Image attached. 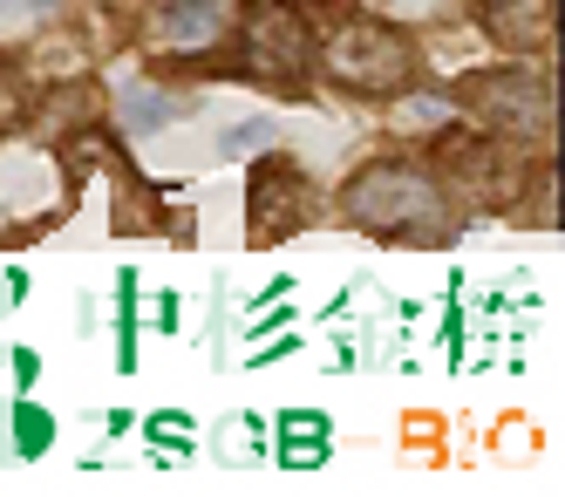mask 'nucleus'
Here are the masks:
<instances>
[{"instance_id":"1","label":"nucleus","mask_w":565,"mask_h":497,"mask_svg":"<svg viewBox=\"0 0 565 497\" xmlns=\"http://www.w3.org/2000/svg\"><path fill=\"white\" fill-rule=\"evenodd\" d=\"M348 219L369 225L375 239H423V245L450 232L443 191L423 171H402V163H375V171H361L348 184Z\"/></svg>"},{"instance_id":"2","label":"nucleus","mask_w":565,"mask_h":497,"mask_svg":"<svg viewBox=\"0 0 565 497\" xmlns=\"http://www.w3.org/2000/svg\"><path fill=\"white\" fill-rule=\"evenodd\" d=\"M328 68H334V82H348V89H361V96H395L402 82H416V49L388 21L361 14V21H348L334 34Z\"/></svg>"},{"instance_id":"3","label":"nucleus","mask_w":565,"mask_h":497,"mask_svg":"<svg viewBox=\"0 0 565 497\" xmlns=\"http://www.w3.org/2000/svg\"><path fill=\"white\" fill-rule=\"evenodd\" d=\"M246 62H253V75L279 82V89H300L307 82V21H300V8H287V0H253Z\"/></svg>"},{"instance_id":"4","label":"nucleus","mask_w":565,"mask_h":497,"mask_svg":"<svg viewBox=\"0 0 565 497\" xmlns=\"http://www.w3.org/2000/svg\"><path fill=\"white\" fill-rule=\"evenodd\" d=\"M463 96L477 103V116H491L498 130H545L552 116V96L539 75H518V68H498V75H470Z\"/></svg>"},{"instance_id":"5","label":"nucleus","mask_w":565,"mask_h":497,"mask_svg":"<svg viewBox=\"0 0 565 497\" xmlns=\"http://www.w3.org/2000/svg\"><path fill=\"white\" fill-rule=\"evenodd\" d=\"M300 204H307V184H300V171H294L287 157H273V163H259V171H253L246 212H253L259 239H279L287 225H300Z\"/></svg>"},{"instance_id":"6","label":"nucleus","mask_w":565,"mask_h":497,"mask_svg":"<svg viewBox=\"0 0 565 497\" xmlns=\"http://www.w3.org/2000/svg\"><path fill=\"white\" fill-rule=\"evenodd\" d=\"M477 14L504 49H545L552 34V0H477Z\"/></svg>"},{"instance_id":"7","label":"nucleus","mask_w":565,"mask_h":497,"mask_svg":"<svg viewBox=\"0 0 565 497\" xmlns=\"http://www.w3.org/2000/svg\"><path fill=\"white\" fill-rule=\"evenodd\" d=\"M164 34L171 41H212V28H218V8L212 0H164Z\"/></svg>"},{"instance_id":"8","label":"nucleus","mask_w":565,"mask_h":497,"mask_svg":"<svg viewBox=\"0 0 565 497\" xmlns=\"http://www.w3.org/2000/svg\"><path fill=\"white\" fill-rule=\"evenodd\" d=\"M55 443V416H49V409H14V450H21V457H42V450Z\"/></svg>"},{"instance_id":"9","label":"nucleus","mask_w":565,"mask_h":497,"mask_svg":"<svg viewBox=\"0 0 565 497\" xmlns=\"http://www.w3.org/2000/svg\"><path fill=\"white\" fill-rule=\"evenodd\" d=\"M124 109H130L124 123H130L137 137H150V130H164V116H171V103H164V96H150V89H130V96H124Z\"/></svg>"},{"instance_id":"10","label":"nucleus","mask_w":565,"mask_h":497,"mask_svg":"<svg viewBox=\"0 0 565 497\" xmlns=\"http://www.w3.org/2000/svg\"><path fill=\"white\" fill-rule=\"evenodd\" d=\"M191 416H178V409H164V416H150V443H164V450H191Z\"/></svg>"},{"instance_id":"11","label":"nucleus","mask_w":565,"mask_h":497,"mask_svg":"<svg viewBox=\"0 0 565 497\" xmlns=\"http://www.w3.org/2000/svg\"><path fill=\"white\" fill-rule=\"evenodd\" d=\"M253 144H266V123H238V130H225V157L253 150Z\"/></svg>"},{"instance_id":"12","label":"nucleus","mask_w":565,"mask_h":497,"mask_svg":"<svg viewBox=\"0 0 565 497\" xmlns=\"http://www.w3.org/2000/svg\"><path fill=\"white\" fill-rule=\"evenodd\" d=\"M34 8H55V0H34Z\"/></svg>"}]
</instances>
